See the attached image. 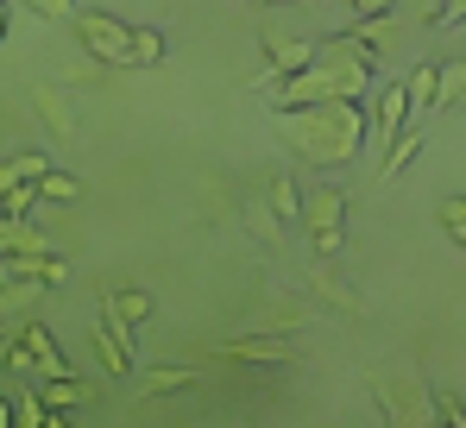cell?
Listing matches in <instances>:
<instances>
[{"mask_svg":"<svg viewBox=\"0 0 466 428\" xmlns=\"http://www.w3.org/2000/svg\"><path fill=\"white\" fill-rule=\"evenodd\" d=\"M372 88V38H328L315 45V64L297 76H284L265 101L284 107H315V101H360Z\"/></svg>","mask_w":466,"mask_h":428,"instance_id":"1","label":"cell"},{"mask_svg":"<svg viewBox=\"0 0 466 428\" xmlns=\"http://www.w3.org/2000/svg\"><path fill=\"white\" fill-rule=\"evenodd\" d=\"M290 145L303 151V164H353L366 145V114L360 101H315V107H284Z\"/></svg>","mask_w":466,"mask_h":428,"instance_id":"2","label":"cell"},{"mask_svg":"<svg viewBox=\"0 0 466 428\" xmlns=\"http://www.w3.org/2000/svg\"><path fill=\"white\" fill-rule=\"evenodd\" d=\"M303 227H309V246L321 259H334L347 246V189H315L303 202Z\"/></svg>","mask_w":466,"mask_h":428,"instance_id":"3","label":"cell"},{"mask_svg":"<svg viewBox=\"0 0 466 428\" xmlns=\"http://www.w3.org/2000/svg\"><path fill=\"white\" fill-rule=\"evenodd\" d=\"M76 19L82 51H95L101 64H127V45H133V25H120L114 13H70Z\"/></svg>","mask_w":466,"mask_h":428,"instance_id":"4","label":"cell"},{"mask_svg":"<svg viewBox=\"0 0 466 428\" xmlns=\"http://www.w3.org/2000/svg\"><path fill=\"white\" fill-rule=\"evenodd\" d=\"M0 278H25V284H70V265L57 259V252H0Z\"/></svg>","mask_w":466,"mask_h":428,"instance_id":"5","label":"cell"},{"mask_svg":"<svg viewBox=\"0 0 466 428\" xmlns=\"http://www.w3.org/2000/svg\"><path fill=\"white\" fill-rule=\"evenodd\" d=\"M95 353H101V365H107L114 378H127V372H133V347H127V321H114L107 309H101V321H95Z\"/></svg>","mask_w":466,"mask_h":428,"instance_id":"6","label":"cell"},{"mask_svg":"<svg viewBox=\"0 0 466 428\" xmlns=\"http://www.w3.org/2000/svg\"><path fill=\"white\" fill-rule=\"evenodd\" d=\"M101 309H107L114 321H127V328H146V321H152V290L120 284V290H107V296H101Z\"/></svg>","mask_w":466,"mask_h":428,"instance_id":"7","label":"cell"},{"mask_svg":"<svg viewBox=\"0 0 466 428\" xmlns=\"http://www.w3.org/2000/svg\"><path fill=\"white\" fill-rule=\"evenodd\" d=\"M32 101H38V120L51 127V139H76V120H70V101H64V88L38 82V88H32Z\"/></svg>","mask_w":466,"mask_h":428,"instance_id":"8","label":"cell"},{"mask_svg":"<svg viewBox=\"0 0 466 428\" xmlns=\"http://www.w3.org/2000/svg\"><path fill=\"white\" fill-rule=\"evenodd\" d=\"M265 51H271V70H278V76H297V70H309V64H315L309 38H284V32H271Z\"/></svg>","mask_w":466,"mask_h":428,"instance_id":"9","label":"cell"},{"mask_svg":"<svg viewBox=\"0 0 466 428\" xmlns=\"http://www.w3.org/2000/svg\"><path fill=\"white\" fill-rule=\"evenodd\" d=\"M221 359H265V365H284V359H290V341H278V334H246V341H228Z\"/></svg>","mask_w":466,"mask_h":428,"instance_id":"10","label":"cell"},{"mask_svg":"<svg viewBox=\"0 0 466 428\" xmlns=\"http://www.w3.org/2000/svg\"><path fill=\"white\" fill-rule=\"evenodd\" d=\"M410 114H416V107H410V88H403V82H397V88H379V139H397Z\"/></svg>","mask_w":466,"mask_h":428,"instance_id":"11","label":"cell"},{"mask_svg":"<svg viewBox=\"0 0 466 428\" xmlns=\"http://www.w3.org/2000/svg\"><path fill=\"white\" fill-rule=\"evenodd\" d=\"M189 384H196V365H157V372L139 378V397H177Z\"/></svg>","mask_w":466,"mask_h":428,"instance_id":"12","label":"cell"},{"mask_svg":"<svg viewBox=\"0 0 466 428\" xmlns=\"http://www.w3.org/2000/svg\"><path fill=\"white\" fill-rule=\"evenodd\" d=\"M157 64H164V32H157V25H133L127 70H157Z\"/></svg>","mask_w":466,"mask_h":428,"instance_id":"13","label":"cell"},{"mask_svg":"<svg viewBox=\"0 0 466 428\" xmlns=\"http://www.w3.org/2000/svg\"><path fill=\"white\" fill-rule=\"evenodd\" d=\"M32 391L45 397V410H64V416H70V410H76L82 397H88V391H82V384H76V378H70V372H57V378H38Z\"/></svg>","mask_w":466,"mask_h":428,"instance_id":"14","label":"cell"},{"mask_svg":"<svg viewBox=\"0 0 466 428\" xmlns=\"http://www.w3.org/2000/svg\"><path fill=\"white\" fill-rule=\"evenodd\" d=\"M265 202L278 220H303V196H297V177H271L265 183Z\"/></svg>","mask_w":466,"mask_h":428,"instance_id":"15","label":"cell"},{"mask_svg":"<svg viewBox=\"0 0 466 428\" xmlns=\"http://www.w3.org/2000/svg\"><path fill=\"white\" fill-rule=\"evenodd\" d=\"M38 296H45V284L6 278V290H0V315H25V309H38Z\"/></svg>","mask_w":466,"mask_h":428,"instance_id":"16","label":"cell"},{"mask_svg":"<svg viewBox=\"0 0 466 428\" xmlns=\"http://www.w3.org/2000/svg\"><path fill=\"white\" fill-rule=\"evenodd\" d=\"M461 101H466V64L435 70V107H461Z\"/></svg>","mask_w":466,"mask_h":428,"instance_id":"17","label":"cell"},{"mask_svg":"<svg viewBox=\"0 0 466 428\" xmlns=\"http://www.w3.org/2000/svg\"><path fill=\"white\" fill-rule=\"evenodd\" d=\"M416 151H422V133H397L385 151V177H403L410 164H416Z\"/></svg>","mask_w":466,"mask_h":428,"instance_id":"18","label":"cell"},{"mask_svg":"<svg viewBox=\"0 0 466 428\" xmlns=\"http://www.w3.org/2000/svg\"><path fill=\"white\" fill-rule=\"evenodd\" d=\"M309 290L321 296V302H334V309H360V296H353V290L340 284L334 271H315V278H309Z\"/></svg>","mask_w":466,"mask_h":428,"instance_id":"19","label":"cell"},{"mask_svg":"<svg viewBox=\"0 0 466 428\" xmlns=\"http://www.w3.org/2000/svg\"><path fill=\"white\" fill-rule=\"evenodd\" d=\"M435 70H441V64H416V70H410V82H403V88H410V107H435Z\"/></svg>","mask_w":466,"mask_h":428,"instance_id":"20","label":"cell"},{"mask_svg":"<svg viewBox=\"0 0 466 428\" xmlns=\"http://www.w3.org/2000/svg\"><path fill=\"white\" fill-rule=\"evenodd\" d=\"M32 202H38V183H13V189L0 196V220H25Z\"/></svg>","mask_w":466,"mask_h":428,"instance_id":"21","label":"cell"},{"mask_svg":"<svg viewBox=\"0 0 466 428\" xmlns=\"http://www.w3.org/2000/svg\"><path fill=\"white\" fill-rule=\"evenodd\" d=\"M76 196H82V183L70 170H51V177L38 183V202H76Z\"/></svg>","mask_w":466,"mask_h":428,"instance_id":"22","label":"cell"},{"mask_svg":"<svg viewBox=\"0 0 466 428\" xmlns=\"http://www.w3.org/2000/svg\"><path fill=\"white\" fill-rule=\"evenodd\" d=\"M246 227H252L258 239H271V246H278V233H284V220L271 214V202H246Z\"/></svg>","mask_w":466,"mask_h":428,"instance_id":"23","label":"cell"},{"mask_svg":"<svg viewBox=\"0 0 466 428\" xmlns=\"http://www.w3.org/2000/svg\"><path fill=\"white\" fill-rule=\"evenodd\" d=\"M441 227H448V239H454V246H466V196H448V202H441Z\"/></svg>","mask_w":466,"mask_h":428,"instance_id":"24","label":"cell"},{"mask_svg":"<svg viewBox=\"0 0 466 428\" xmlns=\"http://www.w3.org/2000/svg\"><path fill=\"white\" fill-rule=\"evenodd\" d=\"M429 403H435V423L466 428V403H461V397H448V391H429Z\"/></svg>","mask_w":466,"mask_h":428,"instance_id":"25","label":"cell"},{"mask_svg":"<svg viewBox=\"0 0 466 428\" xmlns=\"http://www.w3.org/2000/svg\"><path fill=\"white\" fill-rule=\"evenodd\" d=\"M13 170H19L25 183H45V177H51V158H45V151H19V158H13Z\"/></svg>","mask_w":466,"mask_h":428,"instance_id":"26","label":"cell"},{"mask_svg":"<svg viewBox=\"0 0 466 428\" xmlns=\"http://www.w3.org/2000/svg\"><path fill=\"white\" fill-rule=\"evenodd\" d=\"M347 6H353V19L366 25V19H385V13L397 6V0H347Z\"/></svg>","mask_w":466,"mask_h":428,"instance_id":"27","label":"cell"},{"mask_svg":"<svg viewBox=\"0 0 466 428\" xmlns=\"http://www.w3.org/2000/svg\"><path fill=\"white\" fill-rule=\"evenodd\" d=\"M32 13H45V19H70L76 13V0H25Z\"/></svg>","mask_w":466,"mask_h":428,"instance_id":"28","label":"cell"},{"mask_svg":"<svg viewBox=\"0 0 466 428\" xmlns=\"http://www.w3.org/2000/svg\"><path fill=\"white\" fill-rule=\"evenodd\" d=\"M435 19H441V25H454V19H466V0H435Z\"/></svg>","mask_w":466,"mask_h":428,"instance_id":"29","label":"cell"},{"mask_svg":"<svg viewBox=\"0 0 466 428\" xmlns=\"http://www.w3.org/2000/svg\"><path fill=\"white\" fill-rule=\"evenodd\" d=\"M13 183H25V177H19V170H13V158H6V164H0V196H6Z\"/></svg>","mask_w":466,"mask_h":428,"instance_id":"30","label":"cell"},{"mask_svg":"<svg viewBox=\"0 0 466 428\" xmlns=\"http://www.w3.org/2000/svg\"><path fill=\"white\" fill-rule=\"evenodd\" d=\"M6 423H13V403H6V397H0V428H6Z\"/></svg>","mask_w":466,"mask_h":428,"instance_id":"31","label":"cell"},{"mask_svg":"<svg viewBox=\"0 0 466 428\" xmlns=\"http://www.w3.org/2000/svg\"><path fill=\"white\" fill-rule=\"evenodd\" d=\"M6 341H13V334H6V328H0V365H6Z\"/></svg>","mask_w":466,"mask_h":428,"instance_id":"32","label":"cell"},{"mask_svg":"<svg viewBox=\"0 0 466 428\" xmlns=\"http://www.w3.org/2000/svg\"><path fill=\"white\" fill-rule=\"evenodd\" d=\"M0 45H6V19H0Z\"/></svg>","mask_w":466,"mask_h":428,"instance_id":"33","label":"cell"},{"mask_svg":"<svg viewBox=\"0 0 466 428\" xmlns=\"http://www.w3.org/2000/svg\"><path fill=\"white\" fill-rule=\"evenodd\" d=\"M265 6H290V0H265Z\"/></svg>","mask_w":466,"mask_h":428,"instance_id":"34","label":"cell"},{"mask_svg":"<svg viewBox=\"0 0 466 428\" xmlns=\"http://www.w3.org/2000/svg\"><path fill=\"white\" fill-rule=\"evenodd\" d=\"M429 19H435V0H429Z\"/></svg>","mask_w":466,"mask_h":428,"instance_id":"35","label":"cell"},{"mask_svg":"<svg viewBox=\"0 0 466 428\" xmlns=\"http://www.w3.org/2000/svg\"><path fill=\"white\" fill-rule=\"evenodd\" d=\"M0 19H6V0H0Z\"/></svg>","mask_w":466,"mask_h":428,"instance_id":"36","label":"cell"}]
</instances>
